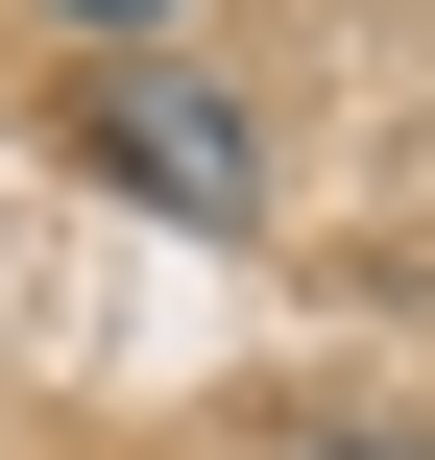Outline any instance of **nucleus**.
<instances>
[{
    "mask_svg": "<svg viewBox=\"0 0 435 460\" xmlns=\"http://www.w3.org/2000/svg\"><path fill=\"white\" fill-rule=\"evenodd\" d=\"M97 170H121V194H170V218H266L242 97H194V73H97Z\"/></svg>",
    "mask_w": 435,
    "mask_h": 460,
    "instance_id": "nucleus-1",
    "label": "nucleus"
},
{
    "mask_svg": "<svg viewBox=\"0 0 435 460\" xmlns=\"http://www.w3.org/2000/svg\"><path fill=\"white\" fill-rule=\"evenodd\" d=\"M315 460H435V437H387V412H339V437H315Z\"/></svg>",
    "mask_w": 435,
    "mask_h": 460,
    "instance_id": "nucleus-2",
    "label": "nucleus"
},
{
    "mask_svg": "<svg viewBox=\"0 0 435 460\" xmlns=\"http://www.w3.org/2000/svg\"><path fill=\"white\" fill-rule=\"evenodd\" d=\"M48 24H97V49H121V24H170V0H48Z\"/></svg>",
    "mask_w": 435,
    "mask_h": 460,
    "instance_id": "nucleus-3",
    "label": "nucleus"
}]
</instances>
